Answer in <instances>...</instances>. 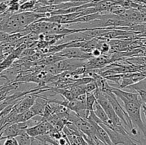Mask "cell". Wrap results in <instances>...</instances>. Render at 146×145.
<instances>
[{
    "instance_id": "cell-11",
    "label": "cell",
    "mask_w": 146,
    "mask_h": 145,
    "mask_svg": "<svg viewBox=\"0 0 146 145\" xmlns=\"http://www.w3.org/2000/svg\"><path fill=\"white\" fill-rule=\"evenodd\" d=\"M3 145H19V144L16 137H9L5 139Z\"/></svg>"
},
{
    "instance_id": "cell-20",
    "label": "cell",
    "mask_w": 146,
    "mask_h": 145,
    "mask_svg": "<svg viewBox=\"0 0 146 145\" xmlns=\"http://www.w3.org/2000/svg\"><path fill=\"white\" fill-rule=\"evenodd\" d=\"M93 1V0H91V1Z\"/></svg>"
},
{
    "instance_id": "cell-10",
    "label": "cell",
    "mask_w": 146,
    "mask_h": 145,
    "mask_svg": "<svg viewBox=\"0 0 146 145\" xmlns=\"http://www.w3.org/2000/svg\"><path fill=\"white\" fill-rule=\"evenodd\" d=\"M84 87H85L86 93V92H94V90L97 88V85L95 80H93L91 81V82L85 84V85H84Z\"/></svg>"
},
{
    "instance_id": "cell-1",
    "label": "cell",
    "mask_w": 146,
    "mask_h": 145,
    "mask_svg": "<svg viewBox=\"0 0 146 145\" xmlns=\"http://www.w3.org/2000/svg\"><path fill=\"white\" fill-rule=\"evenodd\" d=\"M117 98H119L123 103L125 112L128 114L133 126L136 127L141 131L145 139H146V125L143 122L141 114L142 103L128 100L121 96L117 97Z\"/></svg>"
},
{
    "instance_id": "cell-6",
    "label": "cell",
    "mask_w": 146,
    "mask_h": 145,
    "mask_svg": "<svg viewBox=\"0 0 146 145\" xmlns=\"http://www.w3.org/2000/svg\"><path fill=\"white\" fill-rule=\"evenodd\" d=\"M36 3L37 1L36 0H24V1H22L20 4V9L19 12L32 11L33 9L35 7Z\"/></svg>"
},
{
    "instance_id": "cell-7",
    "label": "cell",
    "mask_w": 146,
    "mask_h": 145,
    "mask_svg": "<svg viewBox=\"0 0 146 145\" xmlns=\"http://www.w3.org/2000/svg\"><path fill=\"white\" fill-rule=\"evenodd\" d=\"M36 116L34 112L31 110V109H29L28 110L25 111V112H22L21 114H19L18 119H17V122H24L27 121L29 120L31 118Z\"/></svg>"
},
{
    "instance_id": "cell-19",
    "label": "cell",
    "mask_w": 146,
    "mask_h": 145,
    "mask_svg": "<svg viewBox=\"0 0 146 145\" xmlns=\"http://www.w3.org/2000/svg\"><path fill=\"white\" fill-rule=\"evenodd\" d=\"M87 1H88V2H91V0H86Z\"/></svg>"
},
{
    "instance_id": "cell-8",
    "label": "cell",
    "mask_w": 146,
    "mask_h": 145,
    "mask_svg": "<svg viewBox=\"0 0 146 145\" xmlns=\"http://www.w3.org/2000/svg\"><path fill=\"white\" fill-rule=\"evenodd\" d=\"M125 88L131 89V90L134 91V92H136L138 90L146 91V78H143V80H140L139 82H136V83L133 84V85L128 86Z\"/></svg>"
},
{
    "instance_id": "cell-18",
    "label": "cell",
    "mask_w": 146,
    "mask_h": 145,
    "mask_svg": "<svg viewBox=\"0 0 146 145\" xmlns=\"http://www.w3.org/2000/svg\"><path fill=\"white\" fill-rule=\"evenodd\" d=\"M81 145H88V144H87V142H86L85 139L83 138V136H82V139H81Z\"/></svg>"
},
{
    "instance_id": "cell-5",
    "label": "cell",
    "mask_w": 146,
    "mask_h": 145,
    "mask_svg": "<svg viewBox=\"0 0 146 145\" xmlns=\"http://www.w3.org/2000/svg\"><path fill=\"white\" fill-rule=\"evenodd\" d=\"M86 119L89 116V114L93 111L94 105L96 102V99L94 95V92H86Z\"/></svg>"
},
{
    "instance_id": "cell-9",
    "label": "cell",
    "mask_w": 146,
    "mask_h": 145,
    "mask_svg": "<svg viewBox=\"0 0 146 145\" xmlns=\"http://www.w3.org/2000/svg\"><path fill=\"white\" fill-rule=\"evenodd\" d=\"M16 139H17L19 145H30L31 137L26 132L16 136Z\"/></svg>"
},
{
    "instance_id": "cell-14",
    "label": "cell",
    "mask_w": 146,
    "mask_h": 145,
    "mask_svg": "<svg viewBox=\"0 0 146 145\" xmlns=\"http://www.w3.org/2000/svg\"><path fill=\"white\" fill-rule=\"evenodd\" d=\"M91 55H92L93 57H95V58H97V57H100L102 54L101 50L99 48H94L92 51H91Z\"/></svg>"
},
{
    "instance_id": "cell-13",
    "label": "cell",
    "mask_w": 146,
    "mask_h": 145,
    "mask_svg": "<svg viewBox=\"0 0 146 145\" xmlns=\"http://www.w3.org/2000/svg\"><path fill=\"white\" fill-rule=\"evenodd\" d=\"M7 8H8V1L0 2V14H3L4 12H5Z\"/></svg>"
},
{
    "instance_id": "cell-12",
    "label": "cell",
    "mask_w": 146,
    "mask_h": 145,
    "mask_svg": "<svg viewBox=\"0 0 146 145\" xmlns=\"http://www.w3.org/2000/svg\"><path fill=\"white\" fill-rule=\"evenodd\" d=\"M100 50H101V53H108L110 50V45H108V44L106 42H102L101 46H100Z\"/></svg>"
},
{
    "instance_id": "cell-16",
    "label": "cell",
    "mask_w": 146,
    "mask_h": 145,
    "mask_svg": "<svg viewBox=\"0 0 146 145\" xmlns=\"http://www.w3.org/2000/svg\"><path fill=\"white\" fill-rule=\"evenodd\" d=\"M30 145H39L38 144V141L37 140L36 138L31 137V142H30Z\"/></svg>"
},
{
    "instance_id": "cell-3",
    "label": "cell",
    "mask_w": 146,
    "mask_h": 145,
    "mask_svg": "<svg viewBox=\"0 0 146 145\" xmlns=\"http://www.w3.org/2000/svg\"><path fill=\"white\" fill-rule=\"evenodd\" d=\"M64 58H76V59H90L92 55L90 53H86L81 48L70 47L61 50L56 54Z\"/></svg>"
},
{
    "instance_id": "cell-2",
    "label": "cell",
    "mask_w": 146,
    "mask_h": 145,
    "mask_svg": "<svg viewBox=\"0 0 146 145\" xmlns=\"http://www.w3.org/2000/svg\"><path fill=\"white\" fill-rule=\"evenodd\" d=\"M17 18H18L20 26H21L23 30L26 29L29 26H30L33 23L36 22V21L39 20L40 18L47 17L46 14L36 13L31 11L17 12Z\"/></svg>"
},
{
    "instance_id": "cell-17",
    "label": "cell",
    "mask_w": 146,
    "mask_h": 145,
    "mask_svg": "<svg viewBox=\"0 0 146 145\" xmlns=\"http://www.w3.org/2000/svg\"><path fill=\"white\" fill-rule=\"evenodd\" d=\"M141 109H142L143 112L144 114V116H145L146 119V103H145V102H143L142 105H141Z\"/></svg>"
},
{
    "instance_id": "cell-15",
    "label": "cell",
    "mask_w": 146,
    "mask_h": 145,
    "mask_svg": "<svg viewBox=\"0 0 146 145\" xmlns=\"http://www.w3.org/2000/svg\"><path fill=\"white\" fill-rule=\"evenodd\" d=\"M136 92H138V95H139L140 97H141L142 102L146 103V91L138 90V91H136Z\"/></svg>"
},
{
    "instance_id": "cell-4",
    "label": "cell",
    "mask_w": 146,
    "mask_h": 145,
    "mask_svg": "<svg viewBox=\"0 0 146 145\" xmlns=\"http://www.w3.org/2000/svg\"><path fill=\"white\" fill-rule=\"evenodd\" d=\"M54 127L46 119H43L41 122L34 126L30 127L26 129V133L30 136V137L35 138L39 135L46 134H48Z\"/></svg>"
}]
</instances>
